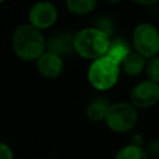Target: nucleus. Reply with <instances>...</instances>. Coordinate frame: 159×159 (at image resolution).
<instances>
[{"label":"nucleus","mask_w":159,"mask_h":159,"mask_svg":"<svg viewBox=\"0 0 159 159\" xmlns=\"http://www.w3.org/2000/svg\"><path fill=\"white\" fill-rule=\"evenodd\" d=\"M145 73L149 81L159 83V56L149 58L145 63Z\"/></svg>","instance_id":"15"},{"label":"nucleus","mask_w":159,"mask_h":159,"mask_svg":"<svg viewBox=\"0 0 159 159\" xmlns=\"http://www.w3.org/2000/svg\"><path fill=\"white\" fill-rule=\"evenodd\" d=\"M30 25L37 30L51 27L57 20V9L53 4L47 1L36 2L29 12Z\"/></svg>","instance_id":"7"},{"label":"nucleus","mask_w":159,"mask_h":159,"mask_svg":"<svg viewBox=\"0 0 159 159\" xmlns=\"http://www.w3.org/2000/svg\"><path fill=\"white\" fill-rule=\"evenodd\" d=\"M46 50L47 52L55 53L60 57L68 55L71 51H73V36L67 32L53 35L46 40Z\"/></svg>","instance_id":"9"},{"label":"nucleus","mask_w":159,"mask_h":159,"mask_svg":"<svg viewBox=\"0 0 159 159\" xmlns=\"http://www.w3.org/2000/svg\"><path fill=\"white\" fill-rule=\"evenodd\" d=\"M12 48L24 61L37 60L46 51V40L42 32L30 24L21 25L14 31Z\"/></svg>","instance_id":"1"},{"label":"nucleus","mask_w":159,"mask_h":159,"mask_svg":"<svg viewBox=\"0 0 159 159\" xmlns=\"http://www.w3.org/2000/svg\"><path fill=\"white\" fill-rule=\"evenodd\" d=\"M109 106L111 104L108 103L107 99H104V98H96V99H93L88 104V107L86 109V116L92 122L104 120Z\"/></svg>","instance_id":"12"},{"label":"nucleus","mask_w":159,"mask_h":159,"mask_svg":"<svg viewBox=\"0 0 159 159\" xmlns=\"http://www.w3.org/2000/svg\"><path fill=\"white\" fill-rule=\"evenodd\" d=\"M135 52L144 58H152L159 52V30L152 24H139L133 31Z\"/></svg>","instance_id":"5"},{"label":"nucleus","mask_w":159,"mask_h":159,"mask_svg":"<svg viewBox=\"0 0 159 159\" xmlns=\"http://www.w3.org/2000/svg\"><path fill=\"white\" fill-rule=\"evenodd\" d=\"M159 101V83L143 81L130 91V104L134 108H149Z\"/></svg>","instance_id":"6"},{"label":"nucleus","mask_w":159,"mask_h":159,"mask_svg":"<svg viewBox=\"0 0 159 159\" xmlns=\"http://www.w3.org/2000/svg\"><path fill=\"white\" fill-rule=\"evenodd\" d=\"M143 144H144V138L140 134H134L133 138H132V140H130V145L143 148Z\"/></svg>","instance_id":"19"},{"label":"nucleus","mask_w":159,"mask_h":159,"mask_svg":"<svg viewBox=\"0 0 159 159\" xmlns=\"http://www.w3.org/2000/svg\"><path fill=\"white\" fill-rule=\"evenodd\" d=\"M109 42L108 35L96 27H87L73 36V51L84 58L94 61L106 56Z\"/></svg>","instance_id":"2"},{"label":"nucleus","mask_w":159,"mask_h":159,"mask_svg":"<svg viewBox=\"0 0 159 159\" xmlns=\"http://www.w3.org/2000/svg\"><path fill=\"white\" fill-rule=\"evenodd\" d=\"M145 58L142 57L139 53L137 52H130L120 63V68L129 76H137L139 73L143 72V70L145 68Z\"/></svg>","instance_id":"11"},{"label":"nucleus","mask_w":159,"mask_h":159,"mask_svg":"<svg viewBox=\"0 0 159 159\" xmlns=\"http://www.w3.org/2000/svg\"><path fill=\"white\" fill-rule=\"evenodd\" d=\"M144 150L149 159H159V138L148 142Z\"/></svg>","instance_id":"16"},{"label":"nucleus","mask_w":159,"mask_h":159,"mask_svg":"<svg viewBox=\"0 0 159 159\" xmlns=\"http://www.w3.org/2000/svg\"><path fill=\"white\" fill-rule=\"evenodd\" d=\"M158 22H159V16H158Z\"/></svg>","instance_id":"20"},{"label":"nucleus","mask_w":159,"mask_h":159,"mask_svg":"<svg viewBox=\"0 0 159 159\" xmlns=\"http://www.w3.org/2000/svg\"><path fill=\"white\" fill-rule=\"evenodd\" d=\"M96 29L109 36V35H112V32L114 30V25H113L112 20H109L108 17H101L96 22Z\"/></svg>","instance_id":"17"},{"label":"nucleus","mask_w":159,"mask_h":159,"mask_svg":"<svg viewBox=\"0 0 159 159\" xmlns=\"http://www.w3.org/2000/svg\"><path fill=\"white\" fill-rule=\"evenodd\" d=\"M130 53V46L124 39H116L109 42L108 51L106 53L107 57L117 62L119 66L123 62V60Z\"/></svg>","instance_id":"10"},{"label":"nucleus","mask_w":159,"mask_h":159,"mask_svg":"<svg viewBox=\"0 0 159 159\" xmlns=\"http://www.w3.org/2000/svg\"><path fill=\"white\" fill-rule=\"evenodd\" d=\"M138 120L137 109L127 102H118L111 104L104 122L109 129L116 133H127L134 128Z\"/></svg>","instance_id":"4"},{"label":"nucleus","mask_w":159,"mask_h":159,"mask_svg":"<svg viewBox=\"0 0 159 159\" xmlns=\"http://www.w3.org/2000/svg\"><path fill=\"white\" fill-rule=\"evenodd\" d=\"M37 71L46 78H56L63 71V61L62 57L45 51L36 60Z\"/></svg>","instance_id":"8"},{"label":"nucleus","mask_w":159,"mask_h":159,"mask_svg":"<svg viewBox=\"0 0 159 159\" xmlns=\"http://www.w3.org/2000/svg\"><path fill=\"white\" fill-rule=\"evenodd\" d=\"M119 71L120 67L117 62L111 60L107 56L99 57L94 61L88 67V81L89 83L99 91H106L112 88L119 77Z\"/></svg>","instance_id":"3"},{"label":"nucleus","mask_w":159,"mask_h":159,"mask_svg":"<svg viewBox=\"0 0 159 159\" xmlns=\"http://www.w3.org/2000/svg\"><path fill=\"white\" fill-rule=\"evenodd\" d=\"M114 159H149L144 148H139V147H134V145H125L123 148H120Z\"/></svg>","instance_id":"14"},{"label":"nucleus","mask_w":159,"mask_h":159,"mask_svg":"<svg viewBox=\"0 0 159 159\" xmlns=\"http://www.w3.org/2000/svg\"><path fill=\"white\" fill-rule=\"evenodd\" d=\"M0 159H14V153L9 145L0 142Z\"/></svg>","instance_id":"18"},{"label":"nucleus","mask_w":159,"mask_h":159,"mask_svg":"<svg viewBox=\"0 0 159 159\" xmlns=\"http://www.w3.org/2000/svg\"><path fill=\"white\" fill-rule=\"evenodd\" d=\"M97 1L94 0H67L66 7L70 12L76 15H86L93 11L96 7Z\"/></svg>","instance_id":"13"}]
</instances>
